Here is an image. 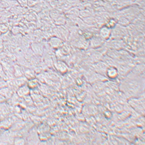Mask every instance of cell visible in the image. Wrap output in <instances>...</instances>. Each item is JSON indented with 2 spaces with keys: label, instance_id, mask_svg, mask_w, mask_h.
Returning <instances> with one entry per match:
<instances>
[{
  "label": "cell",
  "instance_id": "6da1fadb",
  "mask_svg": "<svg viewBox=\"0 0 145 145\" xmlns=\"http://www.w3.org/2000/svg\"><path fill=\"white\" fill-rule=\"evenodd\" d=\"M7 27L4 25H0V31L2 32H6L7 30Z\"/></svg>",
  "mask_w": 145,
  "mask_h": 145
}]
</instances>
